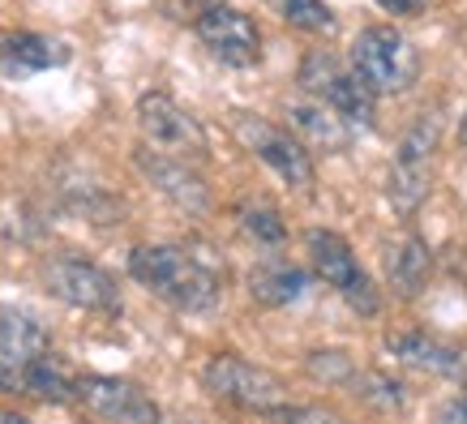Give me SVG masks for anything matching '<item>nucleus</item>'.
<instances>
[{
  "mask_svg": "<svg viewBox=\"0 0 467 424\" xmlns=\"http://www.w3.org/2000/svg\"><path fill=\"white\" fill-rule=\"evenodd\" d=\"M305 249H309V262H313V274L326 283V287H335L343 296V305L360 317H373V313L382 309V292H378V283L368 279V270L356 262L352 244L343 241L339 232H330V227H313L309 236H305Z\"/></svg>",
  "mask_w": 467,
  "mask_h": 424,
  "instance_id": "obj_5",
  "label": "nucleus"
},
{
  "mask_svg": "<svg viewBox=\"0 0 467 424\" xmlns=\"http://www.w3.org/2000/svg\"><path fill=\"white\" fill-rule=\"evenodd\" d=\"M249 296L257 305H266V309H287V305H300V300L309 296V274L292 262H279V257H270V262H257L249 270Z\"/></svg>",
  "mask_w": 467,
  "mask_h": 424,
  "instance_id": "obj_18",
  "label": "nucleus"
},
{
  "mask_svg": "<svg viewBox=\"0 0 467 424\" xmlns=\"http://www.w3.org/2000/svg\"><path fill=\"white\" fill-rule=\"evenodd\" d=\"M433 274V249L420 236H403L386 249V283L399 300H416Z\"/></svg>",
  "mask_w": 467,
  "mask_h": 424,
  "instance_id": "obj_17",
  "label": "nucleus"
},
{
  "mask_svg": "<svg viewBox=\"0 0 467 424\" xmlns=\"http://www.w3.org/2000/svg\"><path fill=\"white\" fill-rule=\"evenodd\" d=\"M232 129H236V138L244 141V150H254V155L262 159V163H266L284 184H292V189H300V193H309L313 189V181H317L313 155L305 150V141H300L292 129L270 125V120H262V116H254V112H236Z\"/></svg>",
  "mask_w": 467,
  "mask_h": 424,
  "instance_id": "obj_8",
  "label": "nucleus"
},
{
  "mask_svg": "<svg viewBox=\"0 0 467 424\" xmlns=\"http://www.w3.org/2000/svg\"><path fill=\"white\" fill-rule=\"evenodd\" d=\"M352 69L373 95H408L420 82V52L395 26H365L352 39Z\"/></svg>",
  "mask_w": 467,
  "mask_h": 424,
  "instance_id": "obj_3",
  "label": "nucleus"
},
{
  "mask_svg": "<svg viewBox=\"0 0 467 424\" xmlns=\"http://www.w3.org/2000/svg\"><path fill=\"white\" fill-rule=\"evenodd\" d=\"M138 129H142L146 146H155L163 155L189 159V163L211 159V138H206L202 120L163 90H146L138 99Z\"/></svg>",
  "mask_w": 467,
  "mask_h": 424,
  "instance_id": "obj_7",
  "label": "nucleus"
},
{
  "mask_svg": "<svg viewBox=\"0 0 467 424\" xmlns=\"http://www.w3.org/2000/svg\"><path fill=\"white\" fill-rule=\"evenodd\" d=\"M446 424H467V398L459 395V398H451V403H441V411H438Z\"/></svg>",
  "mask_w": 467,
  "mask_h": 424,
  "instance_id": "obj_26",
  "label": "nucleus"
},
{
  "mask_svg": "<svg viewBox=\"0 0 467 424\" xmlns=\"http://www.w3.org/2000/svg\"><path fill=\"white\" fill-rule=\"evenodd\" d=\"M378 5L395 17H416V14H425L429 9V0H378Z\"/></svg>",
  "mask_w": 467,
  "mask_h": 424,
  "instance_id": "obj_25",
  "label": "nucleus"
},
{
  "mask_svg": "<svg viewBox=\"0 0 467 424\" xmlns=\"http://www.w3.org/2000/svg\"><path fill=\"white\" fill-rule=\"evenodd\" d=\"M22 395L39 398V403H52V408H69L73 403V377L65 368L43 352L39 360H30L26 373H22Z\"/></svg>",
  "mask_w": 467,
  "mask_h": 424,
  "instance_id": "obj_20",
  "label": "nucleus"
},
{
  "mask_svg": "<svg viewBox=\"0 0 467 424\" xmlns=\"http://www.w3.org/2000/svg\"><path fill=\"white\" fill-rule=\"evenodd\" d=\"M43 287L69 309L86 313H120V287L103 266L73 253H57L43 262Z\"/></svg>",
  "mask_w": 467,
  "mask_h": 424,
  "instance_id": "obj_9",
  "label": "nucleus"
},
{
  "mask_svg": "<svg viewBox=\"0 0 467 424\" xmlns=\"http://www.w3.org/2000/svg\"><path fill=\"white\" fill-rule=\"evenodd\" d=\"M348 395L368 411H382V416H395V411H408V386L382 373V368H360V373H348Z\"/></svg>",
  "mask_w": 467,
  "mask_h": 424,
  "instance_id": "obj_19",
  "label": "nucleus"
},
{
  "mask_svg": "<svg viewBox=\"0 0 467 424\" xmlns=\"http://www.w3.org/2000/svg\"><path fill=\"white\" fill-rule=\"evenodd\" d=\"M193 30H198L202 47L227 69H254L262 60V30L236 5H219V0L202 5L193 17Z\"/></svg>",
  "mask_w": 467,
  "mask_h": 424,
  "instance_id": "obj_10",
  "label": "nucleus"
},
{
  "mask_svg": "<svg viewBox=\"0 0 467 424\" xmlns=\"http://www.w3.org/2000/svg\"><path fill=\"white\" fill-rule=\"evenodd\" d=\"M270 420H322V424H330V420H339L335 411H326V408H305V403H279V408H270L266 411Z\"/></svg>",
  "mask_w": 467,
  "mask_h": 424,
  "instance_id": "obj_24",
  "label": "nucleus"
},
{
  "mask_svg": "<svg viewBox=\"0 0 467 424\" xmlns=\"http://www.w3.org/2000/svg\"><path fill=\"white\" fill-rule=\"evenodd\" d=\"M69 60V47L60 39L35 35V30H0V73L5 78H30V73L57 69Z\"/></svg>",
  "mask_w": 467,
  "mask_h": 424,
  "instance_id": "obj_16",
  "label": "nucleus"
},
{
  "mask_svg": "<svg viewBox=\"0 0 467 424\" xmlns=\"http://www.w3.org/2000/svg\"><path fill=\"white\" fill-rule=\"evenodd\" d=\"M236 219H241V232H244V236H254V241L266 244V249H275V244L287 241L284 214L275 211L270 202H241V206H236Z\"/></svg>",
  "mask_w": 467,
  "mask_h": 424,
  "instance_id": "obj_22",
  "label": "nucleus"
},
{
  "mask_svg": "<svg viewBox=\"0 0 467 424\" xmlns=\"http://www.w3.org/2000/svg\"><path fill=\"white\" fill-rule=\"evenodd\" d=\"M386 352L408 368H420V373H433V377H446V382H467V347L433 339L425 330L386 335Z\"/></svg>",
  "mask_w": 467,
  "mask_h": 424,
  "instance_id": "obj_15",
  "label": "nucleus"
},
{
  "mask_svg": "<svg viewBox=\"0 0 467 424\" xmlns=\"http://www.w3.org/2000/svg\"><path fill=\"white\" fill-rule=\"evenodd\" d=\"M305 368H309L313 382H326V386H343L348 382V373H352V356L339 352V347H326V352H309V360H305Z\"/></svg>",
  "mask_w": 467,
  "mask_h": 424,
  "instance_id": "obj_23",
  "label": "nucleus"
},
{
  "mask_svg": "<svg viewBox=\"0 0 467 424\" xmlns=\"http://www.w3.org/2000/svg\"><path fill=\"white\" fill-rule=\"evenodd\" d=\"M441 146V116L438 112H420L411 120V129L399 138L395 163L386 176V202L399 219H416L420 206L433 193V159Z\"/></svg>",
  "mask_w": 467,
  "mask_h": 424,
  "instance_id": "obj_2",
  "label": "nucleus"
},
{
  "mask_svg": "<svg viewBox=\"0 0 467 424\" xmlns=\"http://www.w3.org/2000/svg\"><path fill=\"white\" fill-rule=\"evenodd\" d=\"M129 274L146 292L181 313H211L223 300V270L206 253L184 244H138L129 253Z\"/></svg>",
  "mask_w": 467,
  "mask_h": 424,
  "instance_id": "obj_1",
  "label": "nucleus"
},
{
  "mask_svg": "<svg viewBox=\"0 0 467 424\" xmlns=\"http://www.w3.org/2000/svg\"><path fill=\"white\" fill-rule=\"evenodd\" d=\"M202 386H206V395L214 403H227L236 411H257V416H266L270 408H279L287 398L284 377H275L270 368L241 360L232 352L211 356V365L202 368Z\"/></svg>",
  "mask_w": 467,
  "mask_h": 424,
  "instance_id": "obj_6",
  "label": "nucleus"
},
{
  "mask_svg": "<svg viewBox=\"0 0 467 424\" xmlns=\"http://www.w3.org/2000/svg\"><path fill=\"white\" fill-rule=\"evenodd\" d=\"M73 403H82L90 416L116 424H155L163 411L142 386L125 382V377H108V373H86L73 377Z\"/></svg>",
  "mask_w": 467,
  "mask_h": 424,
  "instance_id": "obj_11",
  "label": "nucleus"
},
{
  "mask_svg": "<svg viewBox=\"0 0 467 424\" xmlns=\"http://www.w3.org/2000/svg\"><path fill=\"white\" fill-rule=\"evenodd\" d=\"M47 347H52L47 326L35 322L22 309H0V390L5 395H22V373Z\"/></svg>",
  "mask_w": 467,
  "mask_h": 424,
  "instance_id": "obj_13",
  "label": "nucleus"
},
{
  "mask_svg": "<svg viewBox=\"0 0 467 424\" xmlns=\"http://www.w3.org/2000/svg\"><path fill=\"white\" fill-rule=\"evenodd\" d=\"M266 5L284 17L287 26L309 30V35H335L339 30V17L330 14L326 0H266Z\"/></svg>",
  "mask_w": 467,
  "mask_h": 424,
  "instance_id": "obj_21",
  "label": "nucleus"
},
{
  "mask_svg": "<svg viewBox=\"0 0 467 424\" xmlns=\"http://www.w3.org/2000/svg\"><path fill=\"white\" fill-rule=\"evenodd\" d=\"M287 129L305 141L309 155H343V150H352L356 141V129L330 103L313 99V95L287 103Z\"/></svg>",
  "mask_w": 467,
  "mask_h": 424,
  "instance_id": "obj_14",
  "label": "nucleus"
},
{
  "mask_svg": "<svg viewBox=\"0 0 467 424\" xmlns=\"http://www.w3.org/2000/svg\"><path fill=\"white\" fill-rule=\"evenodd\" d=\"M459 146L467 150V116H463V125H459Z\"/></svg>",
  "mask_w": 467,
  "mask_h": 424,
  "instance_id": "obj_27",
  "label": "nucleus"
},
{
  "mask_svg": "<svg viewBox=\"0 0 467 424\" xmlns=\"http://www.w3.org/2000/svg\"><path fill=\"white\" fill-rule=\"evenodd\" d=\"M133 168L142 171L146 181L155 184L159 193L184 214H211L214 198H211V184L202 181V171L189 163V159L163 155L155 146H138L133 150Z\"/></svg>",
  "mask_w": 467,
  "mask_h": 424,
  "instance_id": "obj_12",
  "label": "nucleus"
},
{
  "mask_svg": "<svg viewBox=\"0 0 467 424\" xmlns=\"http://www.w3.org/2000/svg\"><path fill=\"white\" fill-rule=\"evenodd\" d=\"M296 82L305 95L330 103L356 133H360V129H373V120H378V95L360 82V73H356L352 65H343V60L335 57V52H326V47L305 52V60H300V69H296Z\"/></svg>",
  "mask_w": 467,
  "mask_h": 424,
  "instance_id": "obj_4",
  "label": "nucleus"
}]
</instances>
